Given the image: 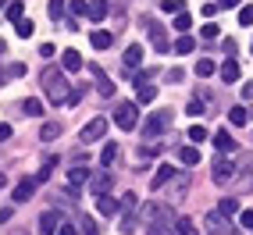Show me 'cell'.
<instances>
[{"label":"cell","instance_id":"6da1fadb","mask_svg":"<svg viewBox=\"0 0 253 235\" xmlns=\"http://www.w3.org/2000/svg\"><path fill=\"white\" fill-rule=\"evenodd\" d=\"M43 89H46V96L54 100V104H68V96H72L68 78H64V72H57V68L43 72Z\"/></svg>","mask_w":253,"mask_h":235},{"label":"cell","instance_id":"7a4b0ae2","mask_svg":"<svg viewBox=\"0 0 253 235\" xmlns=\"http://www.w3.org/2000/svg\"><path fill=\"white\" fill-rule=\"evenodd\" d=\"M143 25H146V36H150V43H154V50H157V54H171V43H168V32H164V25H161L157 18H146Z\"/></svg>","mask_w":253,"mask_h":235},{"label":"cell","instance_id":"3957f363","mask_svg":"<svg viewBox=\"0 0 253 235\" xmlns=\"http://www.w3.org/2000/svg\"><path fill=\"white\" fill-rule=\"evenodd\" d=\"M114 121H118V128L132 132V128H136V121H139V104H132V100L118 104V111H114Z\"/></svg>","mask_w":253,"mask_h":235},{"label":"cell","instance_id":"277c9868","mask_svg":"<svg viewBox=\"0 0 253 235\" xmlns=\"http://www.w3.org/2000/svg\"><path fill=\"white\" fill-rule=\"evenodd\" d=\"M171 128V111H157V114H150V121L143 125V132L150 139H157V136H164V132Z\"/></svg>","mask_w":253,"mask_h":235},{"label":"cell","instance_id":"5b68a950","mask_svg":"<svg viewBox=\"0 0 253 235\" xmlns=\"http://www.w3.org/2000/svg\"><path fill=\"white\" fill-rule=\"evenodd\" d=\"M104 132H107V118H93L89 125H82V146H89V143H96V139H104Z\"/></svg>","mask_w":253,"mask_h":235},{"label":"cell","instance_id":"8992f818","mask_svg":"<svg viewBox=\"0 0 253 235\" xmlns=\"http://www.w3.org/2000/svg\"><path fill=\"white\" fill-rule=\"evenodd\" d=\"M211 178H214V186H228V182L235 178V164L221 157V160L214 164V171H211Z\"/></svg>","mask_w":253,"mask_h":235},{"label":"cell","instance_id":"52a82bcc","mask_svg":"<svg viewBox=\"0 0 253 235\" xmlns=\"http://www.w3.org/2000/svg\"><path fill=\"white\" fill-rule=\"evenodd\" d=\"M61 225H64V217H61L57 210H46V214L40 217V232H43V235H57Z\"/></svg>","mask_w":253,"mask_h":235},{"label":"cell","instance_id":"ba28073f","mask_svg":"<svg viewBox=\"0 0 253 235\" xmlns=\"http://www.w3.org/2000/svg\"><path fill=\"white\" fill-rule=\"evenodd\" d=\"M32 193H36V178H22L18 186H14V203H29Z\"/></svg>","mask_w":253,"mask_h":235},{"label":"cell","instance_id":"9c48e42d","mask_svg":"<svg viewBox=\"0 0 253 235\" xmlns=\"http://www.w3.org/2000/svg\"><path fill=\"white\" fill-rule=\"evenodd\" d=\"M82 64H86V61H82L79 50H64V54H61V68L64 72H82Z\"/></svg>","mask_w":253,"mask_h":235},{"label":"cell","instance_id":"30bf717a","mask_svg":"<svg viewBox=\"0 0 253 235\" xmlns=\"http://www.w3.org/2000/svg\"><path fill=\"white\" fill-rule=\"evenodd\" d=\"M107 11H111V0H89V7H86L89 22H104V18H107Z\"/></svg>","mask_w":253,"mask_h":235},{"label":"cell","instance_id":"8fae6325","mask_svg":"<svg viewBox=\"0 0 253 235\" xmlns=\"http://www.w3.org/2000/svg\"><path fill=\"white\" fill-rule=\"evenodd\" d=\"M89 72H93V78H96V89H100V96H114V82L96 68V64H89Z\"/></svg>","mask_w":253,"mask_h":235},{"label":"cell","instance_id":"7c38bea8","mask_svg":"<svg viewBox=\"0 0 253 235\" xmlns=\"http://www.w3.org/2000/svg\"><path fill=\"white\" fill-rule=\"evenodd\" d=\"M157 96V86L150 78H143V82H136V104H150V100Z\"/></svg>","mask_w":253,"mask_h":235},{"label":"cell","instance_id":"4fadbf2b","mask_svg":"<svg viewBox=\"0 0 253 235\" xmlns=\"http://www.w3.org/2000/svg\"><path fill=\"white\" fill-rule=\"evenodd\" d=\"M171 178H175V167H171V164H161L157 175H154V182H150V189H164Z\"/></svg>","mask_w":253,"mask_h":235},{"label":"cell","instance_id":"5bb4252c","mask_svg":"<svg viewBox=\"0 0 253 235\" xmlns=\"http://www.w3.org/2000/svg\"><path fill=\"white\" fill-rule=\"evenodd\" d=\"M96 210L104 214V217H114L118 210H122V203H118V199H111V196L104 193V196H96Z\"/></svg>","mask_w":253,"mask_h":235},{"label":"cell","instance_id":"9a60e30c","mask_svg":"<svg viewBox=\"0 0 253 235\" xmlns=\"http://www.w3.org/2000/svg\"><path fill=\"white\" fill-rule=\"evenodd\" d=\"M211 139H214V146L221 150V154H232V150H235V139L228 136V128H221V132H214Z\"/></svg>","mask_w":253,"mask_h":235},{"label":"cell","instance_id":"2e32d148","mask_svg":"<svg viewBox=\"0 0 253 235\" xmlns=\"http://www.w3.org/2000/svg\"><path fill=\"white\" fill-rule=\"evenodd\" d=\"M89 43H93L96 50H107V46L114 43V32H107V29H96L93 36H89Z\"/></svg>","mask_w":253,"mask_h":235},{"label":"cell","instance_id":"e0dca14e","mask_svg":"<svg viewBox=\"0 0 253 235\" xmlns=\"http://www.w3.org/2000/svg\"><path fill=\"white\" fill-rule=\"evenodd\" d=\"M239 210H243V207H239V199H235V196H225L221 203H217V214H221V217H235Z\"/></svg>","mask_w":253,"mask_h":235},{"label":"cell","instance_id":"ac0fdd59","mask_svg":"<svg viewBox=\"0 0 253 235\" xmlns=\"http://www.w3.org/2000/svg\"><path fill=\"white\" fill-rule=\"evenodd\" d=\"M86 182H89V167H72V171H68V186L72 189L86 186Z\"/></svg>","mask_w":253,"mask_h":235},{"label":"cell","instance_id":"d6986e66","mask_svg":"<svg viewBox=\"0 0 253 235\" xmlns=\"http://www.w3.org/2000/svg\"><path fill=\"white\" fill-rule=\"evenodd\" d=\"M178 160H182L185 167L200 164V146H182V150H178Z\"/></svg>","mask_w":253,"mask_h":235},{"label":"cell","instance_id":"ffe728a7","mask_svg":"<svg viewBox=\"0 0 253 235\" xmlns=\"http://www.w3.org/2000/svg\"><path fill=\"white\" fill-rule=\"evenodd\" d=\"M221 78H225V82H239V61H235V57H228V61L221 64Z\"/></svg>","mask_w":253,"mask_h":235},{"label":"cell","instance_id":"44dd1931","mask_svg":"<svg viewBox=\"0 0 253 235\" xmlns=\"http://www.w3.org/2000/svg\"><path fill=\"white\" fill-rule=\"evenodd\" d=\"M193 50H196V39L189 36V32H182L178 43H175V54H193Z\"/></svg>","mask_w":253,"mask_h":235},{"label":"cell","instance_id":"7402d4cb","mask_svg":"<svg viewBox=\"0 0 253 235\" xmlns=\"http://www.w3.org/2000/svg\"><path fill=\"white\" fill-rule=\"evenodd\" d=\"M22 114H25V118H40V114H43V104H40L36 96H29L25 104H22Z\"/></svg>","mask_w":253,"mask_h":235},{"label":"cell","instance_id":"603a6c76","mask_svg":"<svg viewBox=\"0 0 253 235\" xmlns=\"http://www.w3.org/2000/svg\"><path fill=\"white\" fill-rule=\"evenodd\" d=\"M114 157H118V143H107L104 150H100V167H111Z\"/></svg>","mask_w":253,"mask_h":235},{"label":"cell","instance_id":"cb8c5ba5","mask_svg":"<svg viewBox=\"0 0 253 235\" xmlns=\"http://www.w3.org/2000/svg\"><path fill=\"white\" fill-rule=\"evenodd\" d=\"M185 186H189V178H185V175H178V178H171V196H168V199H171V203H175V199H182V193H185Z\"/></svg>","mask_w":253,"mask_h":235},{"label":"cell","instance_id":"d4e9b609","mask_svg":"<svg viewBox=\"0 0 253 235\" xmlns=\"http://www.w3.org/2000/svg\"><path fill=\"white\" fill-rule=\"evenodd\" d=\"M171 29H175V32H189V29H193V18H189L185 11H178L175 22H171Z\"/></svg>","mask_w":253,"mask_h":235},{"label":"cell","instance_id":"484cf974","mask_svg":"<svg viewBox=\"0 0 253 235\" xmlns=\"http://www.w3.org/2000/svg\"><path fill=\"white\" fill-rule=\"evenodd\" d=\"M25 4H22V0H11V4H7V22H22L25 18Z\"/></svg>","mask_w":253,"mask_h":235},{"label":"cell","instance_id":"4316f807","mask_svg":"<svg viewBox=\"0 0 253 235\" xmlns=\"http://www.w3.org/2000/svg\"><path fill=\"white\" fill-rule=\"evenodd\" d=\"M111 186H114V178H111V175H100V178H93V193H96V196H104Z\"/></svg>","mask_w":253,"mask_h":235},{"label":"cell","instance_id":"83f0119b","mask_svg":"<svg viewBox=\"0 0 253 235\" xmlns=\"http://www.w3.org/2000/svg\"><path fill=\"white\" fill-rule=\"evenodd\" d=\"M57 136H61V121H46L43 132H40V139H46V143H50V139H57Z\"/></svg>","mask_w":253,"mask_h":235},{"label":"cell","instance_id":"f1b7e54d","mask_svg":"<svg viewBox=\"0 0 253 235\" xmlns=\"http://www.w3.org/2000/svg\"><path fill=\"white\" fill-rule=\"evenodd\" d=\"M14 32H18L22 39H29L32 32H36V25H32V18H22V22H14Z\"/></svg>","mask_w":253,"mask_h":235},{"label":"cell","instance_id":"f546056e","mask_svg":"<svg viewBox=\"0 0 253 235\" xmlns=\"http://www.w3.org/2000/svg\"><path fill=\"white\" fill-rule=\"evenodd\" d=\"M139 61H143V46H128L125 50V64H128V68H136Z\"/></svg>","mask_w":253,"mask_h":235},{"label":"cell","instance_id":"4dcf8cb0","mask_svg":"<svg viewBox=\"0 0 253 235\" xmlns=\"http://www.w3.org/2000/svg\"><path fill=\"white\" fill-rule=\"evenodd\" d=\"M196 75H200V78H211V75H214V61L200 57V61H196Z\"/></svg>","mask_w":253,"mask_h":235},{"label":"cell","instance_id":"1f68e13d","mask_svg":"<svg viewBox=\"0 0 253 235\" xmlns=\"http://www.w3.org/2000/svg\"><path fill=\"white\" fill-rule=\"evenodd\" d=\"M228 121H232V125H246V121H250L246 107H232V111H228Z\"/></svg>","mask_w":253,"mask_h":235},{"label":"cell","instance_id":"d6a6232c","mask_svg":"<svg viewBox=\"0 0 253 235\" xmlns=\"http://www.w3.org/2000/svg\"><path fill=\"white\" fill-rule=\"evenodd\" d=\"M189 139H193V146H200V143L211 139V136H207V128H204V125H193V128H189Z\"/></svg>","mask_w":253,"mask_h":235},{"label":"cell","instance_id":"836d02e7","mask_svg":"<svg viewBox=\"0 0 253 235\" xmlns=\"http://www.w3.org/2000/svg\"><path fill=\"white\" fill-rule=\"evenodd\" d=\"M46 11H50V18H54V22H61L64 18V0H50Z\"/></svg>","mask_w":253,"mask_h":235},{"label":"cell","instance_id":"e575fe53","mask_svg":"<svg viewBox=\"0 0 253 235\" xmlns=\"http://www.w3.org/2000/svg\"><path fill=\"white\" fill-rule=\"evenodd\" d=\"M239 25H253V4L239 7Z\"/></svg>","mask_w":253,"mask_h":235},{"label":"cell","instance_id":"d590c367","mask_svg":"<svg viewBox=\"0 0 253 235\" xmlns=\"http://www.w3.org/2000/svg\"><path fill=\"white\" fill-rule=\"evenodd\" d=\"M86 7H89V0H68V11L72 14H86Z\"/></svg>","mask_w":253,"mask_h":235},{"label":"cell","instance_id":"8d00e7d4","mask_svg":"<svg viewBox=\"0 0 253 235\" xmlns=\"http://www.w3.org/2000/svg\"><path fill=\"white\" fill-rule=\"evenodd\" d=\"M235 217H239V225H243V228H253V210H239Z\"/></svg>","mask_w":253,"mask_h":235},{"label":"cell","instance_id":"74e56055","mask_svg":"<svg viewBox=\"0 0 253 235\" xmlns=\"http://www.w3.org/2000/svg\"><path fill=\"white\" fill-rule=\"evenodd\" d=\"M161 11H168V14L175 11V14H178V11H182V0H164V4H161Z\"/></svg>","mask_w":253,"mask_h":235},{"label":"cell","instance_id":"f35d334b","mask_svg":"<svg viewBox=\"0 0 253 235\" xmlns=\"http://www.w3.org/2000/svg\"><path fill=\"white\" fill-rule=\"evenodd\" d=\"M217 32H221L217 25H204V29H200V36H204V39H217Z\"/></svg>","mask_w":253,"mask_h":235},{"label":"cell","instance_id":"ab89813d","mask_svg":"<svg viewBox=\"0 0 253 235\" xmlns=\"http://www.w3.org/2000/svg\"><path fill=\"white\" fill-rule=\"evenodd\" d=\"M189 114H193V118H200V114H204V100H200V96L189 104Z\"/></svg>","mask_w":253,"mask_h":235},{"label":"cell","instance_id":"60d3db41","mask_svg":"<svg viewBox=\"0 0 253 235\" xmlns=\"http://www.w3.org/2000/svg\"><path fill=\"white\" fill-rule=\"evenodd\" d=\"M182 78H185L182 68H171V72H168V82H182Z\"/></svg>","mask_w":253,"mask_h":235},{"label":"cell","instance_id":"b9f144b4","mask_svg":"<svg viewBox=\"0 0 253 235\" xmlns=\"http://www.w3.org/2000/svg\"><path fill=\"white\" fill-rule=\"evenodd\" d=\"M11 132H14L11 125H4V121H0V143H7V139H11Z\"/></svg>","mask_w":253,"mask_h":235},{"label":"cell","instance_id":"7bdbcfd3","mask_svg":"<svg viewBox=\"0 0 253 235\" xmlns=\"http://www.w3.org/2000/svg\"><path fill=\"white\" fill-rule=\"evenodd\" d=\"M82 232H86V235H96V225H93V217H86V221H82Z\"/></svg>","mask_w":253,"mask_h":235},{"label":"cell","instance_id":"ee69618b","mask_svg":"<svg viewBox=\"0 0 253 235\" xmlns=\"http://www.w3.org/2000/svg\"><path fill=\"white\" fill-rule=\"evenodd\" d=\"M221 50H225V54L232 57V54H235V50H239V46H235V39H225V43H221Z\"/></svg>","mask_w":253,"mask_h":235},{"label":"cell","instance_id":"f6af8a7d","mask_svg":"<svg viewBox=\"0 0 253 235\" xmlns=\"http://www.w3.org/2000/svg\"><path fill=\"white\" fill-rule=\"evenodd\" d=\"M243 100H253V82H246V86H243Z\"/></svg>","mask_w":253,"mask_h":235},{"label":"cell","instance_id":"bcb514c9","mask_svg":"<svg viewBox=\"0 0 253 235\" xmlns=\"http://www.w3.org/2000/svg\"><path fill=\"white\" fill-rule=\"evenodd\" d=\"M217 7H239V0H217Z\"/></svg>","mask_w":253,"mask_h":235},{"label":"cell","instance_id":"7dc6e473","mask_svg":"<svg viewBox=\"0 0 253 235\" xmlns=\"http://www.w3.org/2000/svg\"><path fill=\"white\" fill-rule=\"evenodd\" d=\"M57 235H75V228H72V225H61V228H57Z\"/></svg>","mask_w":253,"mask_h":235},{"label":"cell","instance_id":"c3c4849f","mask_svg":"<svg viewBox=\"0 0 253 235\" xmlns=\"http://www.w3.org/2000/svg\"><path fill=\"white\" fill-rule=\"evenodd\" d=\"M4 54H7V43H4V39H0V57H4Z\"/></svg>","mask_w":253,"mask_h":235},{"label":"cell","instance_id":"681fc988","mask_svg":"<svg viewBox=\"0 0 253 235\" xmlns=\"http://www.w3.org/2000/svg\"><path fill=\"white\" fill-rule=\"evenodd\" d=\"M4 186H7V175H4V171H0V189H4Z\"/></svg>","mask_w":253,"mask_h":235},{"label":"cell","instance_id":"f907efd6","mask_svg":"<svg viewBox=\"0 0 253 235\" xmlns=\"http://www.w3.org/2000/svg\"><path fill=\"white\" fill-rule=\"evenodd\" d=\"M250 50H253V39H250Z\"/></svg>","mask_w":253,"mask_h":235}]
</instances>
